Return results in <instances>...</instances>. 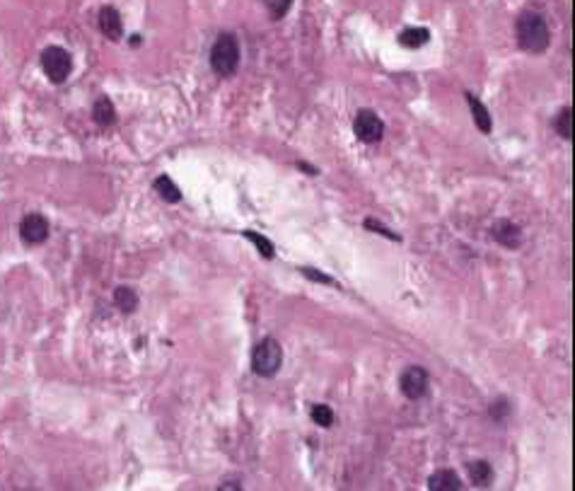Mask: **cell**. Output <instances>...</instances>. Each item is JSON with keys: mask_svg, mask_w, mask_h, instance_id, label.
<instances>
[{"mask_svg": "<svg viewBox=\"0 0 575 491\" xmlns=\"http://www.w3.org/2000/svg\"><path fill=\"white\" fill-rule=\"evenodd\" d=\"M517 44L527 54H544L551 44V29L541 12L524 10L517 17Z\"/></svg>", "mask_w": 575, "mask_h": 491, "instance_id": "cell-1", "label": "cell"}, {"mask_svg": "<svg viewBox=\"0 0 575 491\" xmlns=\"http://www.w3.org/2000/svg\"><path fill=\"white\" fill-rule=\"evenodd\" d=\"M240 66V44L235 34H220L210 49V68L220 78H233Z\"/></svg>", "mask_w": 575, "mask_h": 491, "instance_id": "cell-2", "label": "cell"}, {"mask_svg": "<svg viewBox=\"0 0 575 491\" xmlns=\"http://www.w3.org/2000/svg\"><path fill=\"white\" fill-rule=\"evenodd\" d=\"M283 363V349L276 339L266 337L254 346L252 351V370L261 378H273Z\"/></svg>", "mask_w": 575, "mask_h": 491, "instance_id": "cell-3", "label": "cell"}, {"mask_svg": "<svg viewBox=\"0 0 575 491\" xmlns=\"http://www.w3.org/2000/svg\"><path fill=\"white\" fill-rule=\"evenodd\" d=\"M41 68L51 83H66L73 73V59L63 46H46L41 51Z\"/></svg>", "mask_w": 575, "mask_h": 491, "instance_id": "cell-4", "label": "cell"}, {"mask_svg": "<svg viewBox=\"0 0 575 491\" xmlns=\"http://www.w3.org/2000/svg\"><path fill=\"white\" fill-rule=\"evenodd\" d=\"M353 131L358 136V141L362 143H380L385 136V123L375 111L370 109H360L358 116L353 121Z\"/></svg>", "mask_w": 575, "mask_h": 491, "instance_id": "cell-5", "label": "cell"}, {"mask_svg": "<svg viewBox=\"0 0 575 491\" xmlns=\"http://www.w3.org/2000/svg\"><path fill=\"white\" fill-rule=\"evenodd\" d=\"M430 388V378L426 368L421 365H411L402 373V393L409 397V400H423L428 395Z\"/></svg>", "mask_w": 575, "mask_h": 491, "instance_id": "cell-6", "label": "cell"}, {"mask_svg": "<svg viewBox=\"0 0 575 491\" xmlns=\"http://www.w3.org/2000/svg\"><path fill=\"white\" fill-rule=\"evenodd\" d=\"M20 238L27 245H41L49 238V221L41 213H27L20 223Z\"/></svg>", "mask_w": 575, "mask_h": 491, "instance_id": "cell-7", "label": "cell"}, {"mask_svg": "<svg viewBox=\"0 0 575 491\" xmlns=\"http://www.w3.org/2000/svg\"><path fill=\"white\" fill-rule=\"evenodd\" d=\"M491 235L498 245L508 247V250H517L522 240V230L515 226L512 221H498L496 226L491 228Z\"/></svg>", "mask_w": 575, "mask_h": 491, "instance_id": "cell-8", "label": "cell"}, {"mask_svg": "<svg viewBox=\"0 0 575 491\" xmlns=\"http://www.w3.org/2000/svg\"><path fill=\"white\" fill-rule=\"evenodd\" d=\"M99 29H102L104 34L109 36V39H121L123 34V24H121V15L116 12V8H111V5H104L102 10H99Z\"/></svg>", "mask_w": 575, "mask_h": 491, "instance_id": "cell-9", "label": "cell"}, {"mask_svg": "<svg viewBox=\"0 0 575 491\" xmlns=\"http://www.w3.org/2000/svg\"><path fill=\"white\" fill-rule=\"evenodd\" d=\"M462 487L464 484H462L459 475L454 470H437L428 480V489L433 491H459Z\"/></svg>", "mask_w": 575, "mask_h": 491, "instance_id": "cell-10", "label": "cell"}, {"mask_svg": "<svg viewBox=\"0 0 575 491\" xmlns=\"http://www.w3.org/2000/svg\"><path fill=\"white\" fill-rule=\"evenodd\" d=\"M464 99H467L469 109H472L474 123H477V128H479V131H484V133H491L493 123H491V114H489V109H486V107H484V104H481V102H479V99L472 95V92H464Z\"/></svg>", "mask_w": 575, "mask_h": 491, "instance_id": "cell-11", "label": "cell"}, {"mask_svg": "<svg viewBox=\"0 0 575 491\" xmlns=\"http://www.w3.org/2000/svg\"><path fill=\"white\" fill-rule=\"evenodd\" d=\"M469 480H472L474 487H491L493 482V470L486 460H474L469 462Z\"/></svg>", "mask_w": 575, "mask_h": 491, "instance_id": "cell-12", "label": "cell"}, {"mask_svg": "<svg viewBox=\"0 0 575 491\" xmlns=\"http://www.w3.org/2000/svg\"><path fill=\"white\" fill-rule=\"evenodd\" d=\"M92 119H95L99 126H111V123L116 121V109H114V104H111L109 97L97 99L95 107H92Z\"/></svg>", "mask_w": 575, "mask_h": 491, "instance_id": "cell-13", "label": "cell"}, {"mask_svg": "<svg viewBox=\"0 0 575 491\" xmlns=\"http://www.w3.org/2000/svg\"><path fill=\"white\" fill-rule=\"evenodd\" d=\"M428 39H430V32L426 27H409L399 34V44L406 49H421L423 44H428Z\"/></svg>", "mask_w": 575, "mask_h": 491, "instance_id": "cell-14", "label": "cell"}, {"mask_svg": "<svg viewBox=\"0 0 575 491\" xmlns=\"http://www.w3.org/2000/svg\"><path fill=\"white\" fill-rule=\"evenodd\" d=\"M114 303L121 313L128 315L138 308V293H136L133 288H128V285H118V288L114 290Z\"/></svg>", "mask_w": 575, "mask_h": 491, "instance_id": "cell-15", "label": "cell"}, {"mask_svg": "<svg viewBox=\"0 0 575 491\" xmlns=\"http://www.w3.org/2000/svg\"><path fill=\"white\" fill-rule=\"evenodd\" d=\"M155 191H158L160 194V198H165L167 203H177V201H181V191H179V186L172 182L170 177L167 175H162V177H158L155 179Z\"/></svg>", "mask_w": 575, "mask_h": 491, "instance_id": "cell-16", "label": "cell"}, {"mask_svg": "<svg viewBox=\"0 0 575 491\" xmlns=\"http://www.w3.org/2000/svg\"><path fill=\"white\" fill-rule=\"evenodd\" d=\"M554 126H556V133H559L561 138L571 141L573 138V109L571 107L561 109L559 116H556V121H554Z\"/></svg>", "mask_w": 575, "mask_h": 491, "instance_id": "cell-17", "label": "cell"}, {"mask_svg": "<svg viewBox=\"0 0 575 491\" xmlns=\"http://www.w3.org/2000/svg\"><path fill=\"white\" fill-rule=\"evenodd\" d=\"M245 238L249 240V242H254L256 245V250L261 252V257L264 259H273V245H271V240H266L264 235H259V233H254V230H245Z\"/></svg>", "mask_w": 575, "mask_h": 491, "instance_id": "cell-18", "label": "cell"}, {"mask_svg": "<svg viewBox=\"0 0 575 491\" xmlns=\"http://www.w3.org/2000/svg\"><path fill=\"white\" fill-rule=\"evenodd\" d=\"M310 414H312V421L322 428H329L334 424V412H331V407H327V404H315Z\"/></svg>", "mask_w": 575, "mask_h": 491, "instance_id": "cell-19", "label": "cell"}, {"mask_svg": "<svg viewBox=\"0 0 575 491\" xmlns=\"http://www.w3.org/2000/svg\"><path fill=\"white\" fill-rule=\"evenodd\" d=\"M264 5H266L268 10H271V15L276 17V20H280V17H283L285 12L290 10L292 0H264Z\"/></svg>", "mask_w": 575, "mask_h": 491, "instance_id": "cell-20", "label": "cell"}, {"mask_svg": "<svg viewBox=\"0 0 575 491\" xmlns=\"http://www.w3.org/2000/svg\"><path fill=\"white\" fill-rule=\"evenodd\" d=\"M489 412H491V416H493V419H496V421H503L505 416L510 414V407H508V402H505V400H498V402H493V404H491Z\"/></svg>", "mask_w": 575, "mask_h": 491, "instance_id": "cell-21", "label": "cell"}, {"mask_svg": "<svg viewBox=\"0 0 575 491\" xmlns=\"http://www.w3.org/2000/svg\"><path fill=\"white\" fill-rule=\"evenodd\" d=\"M362 226H365L367 230H375V233H377V235H385V238H392V240H397V242H399V235H397V233H392L390 228L380 226L377 221H365V223H362Z\"/></svg>", "mask_w": 575, "mask_h": 491, "instance_id": "cell-22", "label": "cell"}, {"mask_svg": "<svg viewBox=\"0 0 575 491\" xmlns=\"http://www.w3.org/2000/svg\"><path fill=\"white\" fill-rule=\"evenodd\" d=\"M305 273L307 278H312V281H320V283H327V285H336V281L331 276H324V273H320L317 269H300Z\"/></svg>", "mask_w": 575, "mask_h": 491, "instance_id": "cell-23", "label": "cell"}]
</instances>
